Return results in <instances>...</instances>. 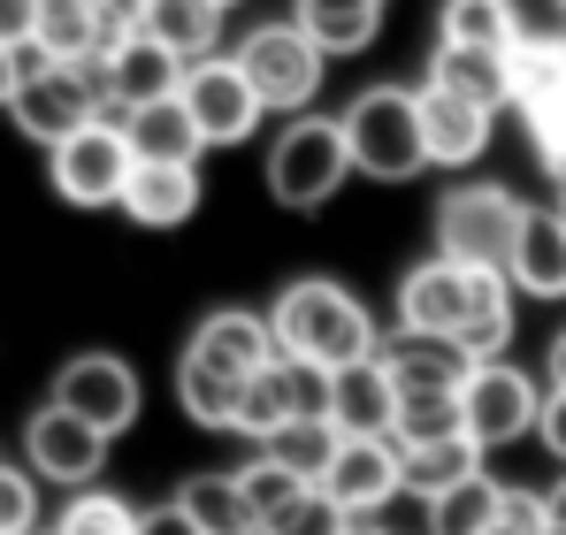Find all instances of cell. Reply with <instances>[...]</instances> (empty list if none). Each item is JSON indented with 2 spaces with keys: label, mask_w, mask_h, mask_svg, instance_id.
<instances>
[{
  "label": "cell",
  "mask_w": 566,
  "mask_h": 535,
  "mask_svg": "<svg viewBox=\"0 0 566 535\" xmlns=\"http://www.w3.org/2000/svg\"><path fill=\"white\" fill-rule=\"evenodd\" d=\"M138 169L130 138L115 115H93L85 130H70L62 146H46V183L70 199V207H123V183Z\"/></svg>",
  "instance_id": "52a82bcc"
},
{
  "label": "cell",
  "mask_w": 566,
  "mask_h": 535,
  "mask_svg": "<svg viewBox=\"0 0 566 535\" xmlns=\"http://www.w3.org/2000/svg\"><path fill=\"white\" fill-rule=\"evenodd\" d=\"M345 521H353V513H345L322 482H306L291 505H276V513L261 521V535H345Z\"/></svg>",
  "instance_id": "d6a6232c"
},
{
  "label": "cell",
  "mask_w": 566,
  "mask_h": 535,
  "mask_svg": "<svg viewBox=\"0 0 566 535\" xmlns=\"http://www.w3.org/2000/svg\"><path fill=\"white\" fill-rule=\"evenodd\" d=\"M185 359H207V367H222V375H253V367H269L276 359V322L269 314H253V306H214V314H199V329H191Z\"/></svg>",
  "instance_id": "ac0fdd59"
},
{
  "label": "cell",
  "mask_w": 566,
  "mask_h": 535,
  "mask_svg": "<svg viewBox=\"0 0 566 535\" xmlns=\"http://www.w3.org/2000/svg\"><path fill=\"white\" fill-rule=\"evenodd\" d=\"M437 46H505V0H437Z\"/></svg>",
  "instance_id": "1f68e13d"
},
{
  "label": "cell",
  "mask_w": 566,
  "mask_h": 535,
  "mask_svg": "<svg viewBox=\"0 0 566 535\" xmlns=\"http://www.w3.org/2000/svg\"><path fill=\"white\" fill-rule=\"evenodd\" d=\"M482 459H490V451L474 444L468 429H460V437H437V444H413V451H406V490L429 505L437 490H452V482L482 474Z\"/></svg>",
  "instance_id": "83f0119b"
},
{
  "label": "cell",
  "mask_w": 566,
  "mask_h": 535,
  "mask_svg": "<svg viewBox=\"0 0 566 535\" xmlns=\"http://www.w3.org/2000/svg\"><path fill=\"white\" fill-rule=\"evenodd\" d=\"M429 85H444V92H460V99H474V107H490V115H505L513 107V46H437Z\"/></svg>",
  "instance_id": "7402d4cb"
},
{
  "label": "cell",
  "mask_w": 566,
  "mask_h": 535,
  "mask_svg": "<svg viewBox=\"0 0 566 535\" xmlns=\"http://www.w3.org/2000/svg\"><path fill=\"white\" fill-rule=\"evenodd\" d=\"M544 535H566V528H559V521H552V528H544Z\"/></svg>",
  "instance_id": "7dc6e473"
},
{
  "label": "cell",
  "mask_w": 566,
  "mask_h": 535,
  "mask_svg": "<svg viewBox=\"0 0 566 535\" xmlns=\"http://www.w3.org/2000/svg\"><path fill=\"white\" fill-rule=\"evenodd\" d=\"M238 375H222V367H207V359H177V406L191 413V429H214V437H230L238 429Z\"/></svg>",
  "instance_id": "4316f807"
},
{
  "label": "cell",
  "mask_w": 566,
  "mask_h": 535,
  "mask_svg": "<svg viewBox=\"0 0 566 535\" xmlns=\"http://www.w3.org/2000/svg\"><path fill=\"white\" fill-rule=\"evenodd\" d=\"M177 505H185V513H191L207 535H261V513H253V497H245L238 466H230V474H222V466L191 474L185 490H177Z\"/></svg>",
  "instance_id": "484cf974"
},
{
  "label": "cell",
  "mask_w": 566,
  "mask_h": 535,
  "mask_svg": "<svg viewBox=\"0 0 566 535\" xmlns=\"http://www.w3.org/2000/svg\"><path fill=\"white\" fill-rule=\"evenodd\" d=\"M261 451H276L283 466H298L306 482H322V466H329V451H337V429H329V421H283Z\"/></svg>",
  "instance_id": "d590c367"
},
{
  "label": "cell",
  "mask_w": 566,
  "mask_h": 535,
  "mask_svg": "<svg viewBox=\"0 0 566 535\" xmlns=\"http://www.w3.org/2000/svg\"><path fill=\"white\" fill-rule=\"evenodd\" d=\"M99 85H107V115L123 123L130 107H146V99H169V92L185 85V62L154 39V31H130L107 62H99Z\"/></svg>",
  "instance_id": "2e32d148"
},
{
  "label": "cell",
  "mask_w": 566,
  "mask_h": 535,
  "mask_svg": "<svg viewBox=\"0 0 566 535\" xmlns=\"http://www.w3.org/2000/svg\"><path fill=\"white\" fill-rule=\"evenodd\" d=\"M322 490L353 521H382V505L406 497V451H398V437H337L329 466H322Z\"/></svg>",
  "instance_id": "8fae6325"
},
{
  "label": "cell",
  "mask_w": 566,
  "mask_h": 535,
  "mask_svg": "<svg viewBox=\"0 0 566 535\" xmlns=\"http://www.w3.org/2000/svg\"><path fill=\"white\" fill-rule=\"evenodd\" d=\"M93 115H107V85L99 62H54L39 39L15 46V92H8V123L31 146H62L70 130H85Z\"/></svg>",
  "instance_id": "7a4b0ae2"
},
{
  "label": "cell",
  "mask_w": 566,
  "mask_h": 535,
  "mask_svg": "<svg viewBox=\"0 0 566 535\" xmlns=\"http://www.w3.org/2000/svg\"><path fill=\"white\" fill-rule=\"evenodd\" d=\"M497 497H505V490H497L490 474H468V482L437 490V497H429V535H490Z\"/></svg>",
  "instance_id": "f546056e"
},
{
  "label": "cell",
  "mask_w": 566,
  "mask_h": 535,
  "mask_svg": "<svg viewBox=\"0 0 566 535\" xmlns=\"http://www.w3.org/2000/svg\"><path fill=\"white\" fill-rule=\"evenodd\" d=\"M505 275L521 298H566V207H528Z\"/></svg>",
  "instance_id": "44dd1931"
},
{
  "label": "cell",
  "mask_w": 566,
  "mask_h": 535,
  "mask_svg": "<svg viewBox=\"0 0 566 535\" xmlns=\"http://www.w3.org/2000/svg\"><path fill=\"white\" fill-rule=\"evenodd\" d=\"M345 146L353 169L376 183L429 177V130H421V85H368L345 99Z\"/></svg>",
  "instance_id": "3957f363"
},
{
  "label": "cell",
  "mask_w": 566,
  "mask_h": 535,
  "mask_svg": "<svg viewBox=\"0 0 566 535\" xmlns=\"http://www.w3.org/2000/svg\"><path fill=\"white\" fill-rule=\"evenodd\" d=\"M107 429H93L85 413H70V406H39L31 421H23V459H31V474L39 482H54V490H93L99 466H107Z\"/></svg>",
  "instance_id": "9c48e42d"
},
{
  "label": "cell",
  "mask_w": 566,
  "mask_h": 535,
  "mask_svg": "<svg viewBox=\"0 0 566 535\" xmlns=\"http://www.w3.org/2000/svg\"><path fill=\"white\" fill-rule=\"evenodd\" d=\"M376 359L390 367L398 398H460V382L474 375V353L460 337H429V329H390L376 345Z\"/></svg>",
  "instance_id": "9a60e30c"
},
{
  "label": "cell",
  "mask_w": 566,
  "mask_h": 535,
  "mask_svg": "<svg viewBox=\"0 0 566 535\" xmlns=\"http://www.w3.org/2000/svg\"><path fill=\"white\" fill-rule=\"evenodd\" d=\"M123 138H130L138 161H199V154H207V138H199V123H191V107L177 92L130 107V115H123Z\"/></svg>",
  "instance_id": "cb8c5ba5"
},
{
  "label": "cell",
  "mask_w": 566,
  "mask_h": 535,
  "mask_svg": "<svg viewBox=\"0 0 566 535\" xmlns=\"http://www.w3.org/2000/svg\"><path fill=\"white\" fill-rule=\"evenodd\" d=\"M269 322H276V353L314 359V367H353V359H368L382 345L376 314L337 275H291L269 298Z\"/></svg>",
  "instance_id": "6da1fadb"
},
{
  "label": "cell",
  "mask_w": 566,
  "mask_h": 535,
  "mask_svg": "<svg viewBox=\"0 0 566 535\" xmlns=\"http://www.w3.org/2000/svg\"><path fill=\"white\" fill-rule=\"evenodd\" d=\"M513 54H566V0H505Z\"/></svg>",
  "instance_id": "4dcf8cb0"
},
{
  "label": "cell",
  "mask_w": 566,
  "mask_h": 535,
  "mask_svg": "<svg viewBox=\"0 0 566 535\" xmlns=\"http://www.w3.org/2000/svg\"><path fill=\"white\" fill-rule=\"evenodd\" d=\"M521 222H528V199L497 177H468L437 199V253L460 268H505L521 245Z\"/></svg>",
  "instance_id": "5b68a950"
},
{
  "label": "cell",
  "mask_w": 566,
  "mask_h": 535,
  "mask_svg": "<svg viewBox=\"0 0 566 535\" xmlns=\"http://www.w3.org/2000/svg\"><path fill=\"white\" fill-rule=\"evenodd\" d=\"M31 535H39V528H31Z\"/></svg>",
  "instance_id": "f907efd6"
},
{
  "label": "cell",
  "mask_w": 566,
  "mask_h": 535,
  "mask_svg": "<svg viewBox=\"0 0 566 535\" xmlns=\"http://www.w3.org/2000/svg\"><path fill=\"white\" fill-rule=\"evenodd\" d=\"M54 535H138V513H130L115 490H77V497L62 505Z\"/></svg>",
  "instance_id": "836d02e7"
},
{
  "label": "cell",
  "mask_w": 566,
  "mask_h": 535,
  "mask_svg": "<svg viewBox=\"0 0 566 535\" xmlns=\"http://www.w3.org/2000/svg\"><path fill=\"white\" fill-rule=\"evenodd\" d=\"M199 161H138L130 183H123V214L138 222V230H177L199 214Z\"/></svg>",
  "instance_id": "ffe728a7"
},
{
  "label": "cell",
  "mask_w": 566,
  "mask_h": 535,
  "mask_svg": "<svg viewBox=\"0 0 566 535\" xmlns=\"http://www.w3.org/2000/svg\"><path fill=\"white\" fill-rule=\"evenodd\" d=\"M460 429H468V421H460V398H398V421H390L398 451L437 444V437H460Z\"/></svg>",
  "instance_id": "e575fe53"
},
{
  "label": "cell",
  "mask_w": 566,
  "mask_h": 535,
  "mask_svg": "<svg viewBox=\"0 0 566 535\" xmlns=\"http://www.w3.org/2000/svg\"><path fill=\"white\" fill-rule=\"evenodd\" d=\"M283 421H298V413H291V382H283V353H276L269 367H253V375H245V390H238V429H230V437L269 444Z\"/></svg>",
  "instance_id": "f1b7e54d"
},
{
  "label": "cell",
  "mask_w": 566,
  "mask_h": 535,
  "mask_svg": "<svg viewBox=\"0 0 566 535\" xmlns=\"http://www.w3.org/2000/svg\"><path fill=\"white\" fill-rule=\"evenodd\" d=\"M474 283H482V268H460L444 261V253H429V261H413L398 275V329H429V337H460L474 314Z\"/></svg>",
  "instance_id": "4fadbf2b"
},
{
  "label": "cell",
  "mask_w": 566,
  "mask_h": 535,
  "mask_svg": "<svg viewBox=\"0 0 566 535\" xmlns=\"http://www.w3.org/2000/svg\"><path fill=\"white\" fill-rule=\"evenodd\" d=\"M222 0H146V23L138 31H154L177 62H207V54H222Z\"/></svg>",
  "instance_id": "d4e9b609"
},
{
  "label": "cell",
  "mask_w": 566,
  "mask_h": 535,
  "mask_svg": "<svg viewBox=\"0 0 566 535\" xmlns=\"http://www.w3.org/2000/svg\"><path fill=\"white\" fill-rule=\"evenodd\" d=\"M513 107L528 123V146L566 199V54H513Z\"/></svg>",
  "instance_id": "5bb4252c"
},
{
  "label": "cell",
  "mask_w": 566,
  "mask_h": 535,
  "mask_svg": "<svg viewBox=\"0 0 566 535\" xmlns=\"http://www.w3.org/2000/svg\"><path fill=\"white\" fill-rule=\"evenodd\" d=\"M8 92H15V46H0V107H8Z\"/></svg>",
  "instance_id": "f6af8a7d"
},
{
  "label": "cell",
  "mask_w": 566,
  "mask_h": 535,
  "mask_svg": "<svg viewBox=\"0 0 566 535\" xmlns=\"http://www.w3.org/2000/svg\"><path fill=\"white\" fill-rule=\"evenodd\" d=\"M544 505H552V521H559V528H566V466H559V482L544 490Z\"/></svg>",
  "instance_id": "ee69618b"
},
{
  "label": "cell",
  "mask_w": 566,
  "mask_h": 535,
  "mask_svg": "<svg viewBox=\"0 0 566 535\" xmlns=\"http://www.w3.org/2000/svg\"><path fill=\"white\" fill-rule=\"evenodd\" d=\"M222 8H238V0H222Z\"/></svg>",
  "instance_id": "c3c4849f"
},
{
  "label": "cell",
  "mask_w": 566,
  "mask_h": 535,
  "mask_svg": "<svg viewBox=\"0 0 566 535\" xmlns=\"http://www.w3.org/2000/svg\"><path fill=\"white\" fill-rule=\"evenodd\" d=\"M238 482H245V497H253V513H261V521L306 490V474H298V466H283L276 451H261V444H253V459L238 466Z\"/></svg>",
  "instance_id": "8d00e7d4"
},
{
  "label": "cell",
  "mask_w": 566,
  "mask_h": 535,
  "mask_svg": "<svg viewBox=\"0 0 566 535\" xmlns=\"http://www.w3.org/2000/svg\"><path fill=\"white\" fill-rule=\"evenodd\" d=\"M536 437H544V451L566 466V390H552L544 382V413H536Z\"/></svg>",
  "instance_id": "ab89813d"
},
{
  "label": "cell",
  "mask_w": 566,
  "mask_h": 535,
  "mask_svg": "<svg viewBox=\"0 0 566 535\" xmlns=\"http://www.w3.org/2000/svg\"><path fill=\"white\" fill-rule=\"evenodd\" d=\"M345 535H390L382 521H345Z\"/></svg>",
  "instance_id": "bcb514c9"
},
{
  "label": "cell",
  "mask_w": 566,
  "mask_h": 535,
  "mask_svg": "<svg viewBox=\"0 0 566 535\" xmlns=\"http://www.w3.org/2000/svg\"><path fill=\"white\" fill-rule=\"evenodd\" d=\"M291 23L337 62V54H368L382 31V0H291Z\"/></svg>",
  "instance_id": "603a6c76"
},
{
  "label": "cell",
  "mask_w": 566,
  "mask_h": 535,
  "mask_svg": "<svg viewBox=\"0 0 566 535\" xmlns=\"http://www.w3.org/2000/svg\"><path fill=\"white\" fill-rule=\"evenodd\" d=\"M54 406H70V413H85L93 429L107 437H123L130 421H138V406H146V390H138V367L115 353H77L54 367Z\"/></svg>",
  "instance_id": "7c38bea8"
},
{
  "label": "cell",
  "mask_w": 566,
  "mask_h": 535,
  "mask_svg": "<svg viewBox=\"0 0 566 535\" xmlns=\"http://www.w3.org/2000/svg\"><path fill=\"white\" fill-rule=\"evenodd\" d=\"M421 130H429V169H474L497 138V115L421 77Z\"/></svg>",
  "instance_id": "e0dca14e"
},
{
  "label": "cell",
  "mask_w": 566,
  "mask_h": 535,
  "mask_svg": "<svg viewBox=\"0 0 566 535\" xmlns=\"http://www.w3.org/2000/svg\"><path fill=\"white\" fill-rule=\"evenodd\" d=\"M544 382H552V390H566V329L552 337V353H544Z\"/></svg>",
  "instance_id": "7bdbcfd3"
},
{
  "label": "cell",
  "mask_w": 566,
  "mask_h": 535,
  "mask_svg": "<svg viewBox=\"0 0 566 535\" xmlns=\"http://www.w3.org/2000/svg\"><path fill=\"white\" fill-rule=\"evenodd\" d=\"M230 54H238V70L253 77V92H261L269 115H306L314 92H322V77H329V54H322L291 15H283V23H253Z\"/></svg>",
  "instance_id": "8992f818"
},
{
  "label": "cell",
  "mask_w": 566,
  "mask_h": 535,
  "mask_svg": "<svg viewBox=\"0 0 566 535\" xmlns=\"http://www.w3.org/2000/svg\"><path fill=\"white\" fill-rule=\"evenodd\" d=\"M39 39V0H0V46Z\"/></svg>",
  "instance_id": "b9f144b4"
},
{
  "label": "cell",
  "mask_w": 566,
  "mask_h": 535,
  "mask_svg": "<svg viewBox=\"0 0 566 535\" xmlns=\"http://www.w3.org/2000/svg\"><path fill=\"white\" fill-rule=\"evenodd\" d=\"M536 413H544V382L513 359H474V375L460 382V421L482 451H505L521 437H536Z\"/></svg>",
  "instance_id": "ba28073f"
},
{
  "label": "cell",
  "mask_w": 566,
  "mask_h": 535,
  "mask_svg": "<svg viewBox=\"0 0 566 535\" xmlns=\"http://www.w3.org/2000/svg\"><path fill=\"white\" fill-rule=\"evenodd\" d=\"M345 177H360L353 169V146H345V115H291L276 138H269V191H276V207L291 214H314V207H329Z\"/></svg>",
  "instance_id": "277c9868"
},
{
  "label": "cell",
  "mask_w": 566,
  "mask_h": 535,
  "mask_svg": "<svg viewBox=\"0 0 566 535\" xmlns=\"http://www.w3.org/2000/svg\"><path fill=\"white\" fill-rule=\"evenodd\" d=\"M559 207H566V199H559Z\"/></svg>",
  "instance_id": "681fc988"
},
{
  "label": "cell",
  "mask_w": 566,
  "mask_h": 535,
  "mask_svg": "<svg viewBox=\"0 0 566 535\" xmlns=\"http://www.w3.org/2000/svg\"><path fill=\"white\" fill-rule=\"evenodd\" d=\"M390 421H398V382L376 353L329 375V429L337 437H390Z\"/></svg>",
  "instance_id": "d6986e66"
},
{
  "label": "cell",
  "mask_w": 566,
  "mask_h": 535,
  "mask_svg": "<svg viewBox=\"0 0 566 535\" xmlns=\"http://www.w3.org/2000/svg\"><path fill=\"white\" fill-rule=\"evenodd\" d=\"M177 99L191 107V123H199V138L207 146H245L253 130H261V92H253V77L238 70V54H207V62H191L185 85H177Z\"/></svg>",
  "instance_id": "30bf717a"
},
{
  "label": "cell",
  "mask_w": 566,
  "mask_h": 535,
  "mask_svg": "<svg viewBox=\"0 0 566 535\" xmlns=\"http://www.w3.org/2000/svg\"><path fill=\"white\" fill-rule=\"evenodd\" d=\"M39 528V474L0 466V535H31Z\"/></svg>",
  "instance_id": "74e56055"
},
{
  "label": "cell",
  "mask_w": 566,
  "mask_h": 535,
  "mask_svg": "<svg viewBox=\"0 0 566 535\" xmlns=\"http://www.w3.org/2000/svg\"><path fill=\"white\" fill-rule=\"evenodd\" d=\"M138 535H207V528H199L185 505L169 497V505H146V513H138Z\"/></svg>",
  "instance_id": "60d3db41"
},
{
  "label": "cell",
  "mask_w": 566,
  "mask_h": 535,
  "mask_svg": "<svg viewBox=\"0 0 566 535\" xmlns=\"http://www.w3.org/2000/svg\"><path fill=\"white\" fill-rule=\"evenodd\" d=\"M544 528H552L544 490H505V497H497V521H490V535H544Z\"/></svg>",
  "instance_id": "f35d334b"
}]
</instances>
